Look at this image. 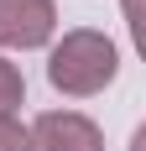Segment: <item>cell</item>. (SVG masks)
I'll list each match as a JSON object with an SVG mask.
<instances>
[{
    "label": "cell",
    "mask_w": 146,
    "mask_h": 151,
    "mask_svg": "<svg viewBox=\"0 0 146 151\" xmlns=\"http://www.w3.org/2000/svg\"><path fill=\"white\" fill-rule=\"evenodd\" d=\"M21 99H26V78H21V68H16V63L0 58V115H11Z\"/></svg>",
    "instance_id": "obj_4"
},
{
    "label": "cell",
    "mask_w": 146,
    "mask_h": 151,
    "mask_svg": "<svg viewBox=\"0 0 146 151\" xmlns=\"http://www.w3.org/2000/svg\"><path fill=\"white\" fill-rule=\"evenodd\" d=\"M58 31V5L52 0H0V47L31 52L47 47Z\"/></svg>",
    "instance_id": "obj_3"
},
{
    "label": "cell",
    "mask_w": 146,
    "mask_h": 151,
    "mask_svg": "<svg viewBox=\"0 0 146 151\" xmlns=\"http://www.w3.org/2000/svg\"><path fill=\"white\" fill-rule=\"evenodd\" d=\"M31 151H104V130L78 109H47L26 130Z\"/></svg>",
    "instance_id": "obj_2"
},
{
    "label": "cell",
    "mask_w": 146,
    "mask_h": 151,
    "mask_svg": "<svg viewBox=\"0 0 146 151\" xmlns=\"http://www.w3.org/2000/svg\"><path fill=\"white\" fill-rule=\"evenodd\" d=\"M120 73V52L104 31H63V42H52L47 52V83L68 99H89V94H104Z\"/></svg>",
    "instance_id": "obj_1"
},
{
    "label": "cell",
    "mask_w": 146,
    "mask_h": 151,
    "mask_svg": "<svg viewBox=\"0 0 146 151\" xmlns=\"http://www.w3.org/2000/svg\"><path fill=\"white\" fill-rule=\"evenodd\" d=\"M0 151H31V141H26L16 115H0Z\"/></svg>",
    "instance_id": "obj_5"
}]
</instances>
